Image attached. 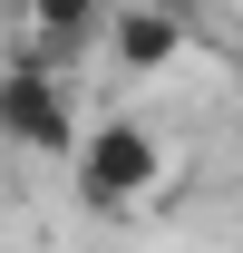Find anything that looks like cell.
Segmentation results:
<instances>
[{"instance_id": "1", "label": "cell", "mask_w": 243, "mask_h": 253, "mask_svg": "<svg viewBox=\"0 0 243 253\" xmlns=\"http://www.w3.org/2000/svg\"><path fill=\"white\" fill-rule=\"evenodd\" d=\"M68 175H78V205H88V214L126 224V214H146L156 195H165L175 156H165V136H156V126H136V117H97V126H78Z\"/></svg>"}, {"instance_id": "2", "label": "cell", "mask_w": 243, "mask_h": 253, "mask_svg": "<svg viewBox=\"0 0 243 253\" xmlns=\"http://www.w3.org/2000/svg\"><path fill=\"white\" fill-rule=\"evenodd\" d=\"M0 146H20V156H68L78 146V88H68V68L0 59Z\"/></svg>"}, {"instance_id": "3", "label": "cell", "mask_w": 243, "mask_h": 253, "mask_svg": "<svg viewBox=\"0 0 243 253\" xmlns=\"http://www.w3.org/2000/svg\"><path fill=\"white\" fill-rule=\"evenodd\" d=\"M175 49H185V20L165 10V0H126V10H107V59H117V68L156 78Z\"/></svg>"}]
</instances>
